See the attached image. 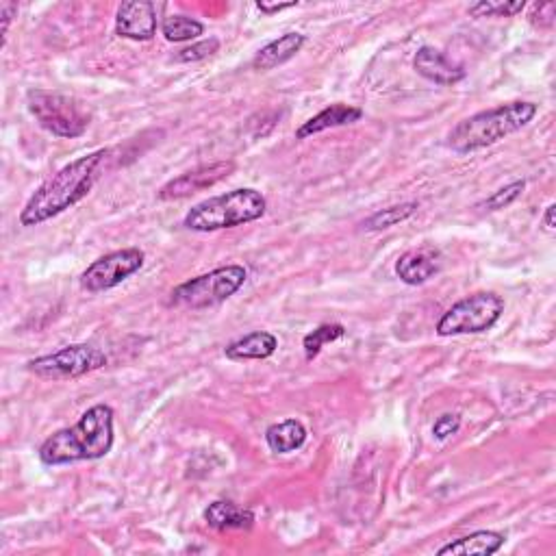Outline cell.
Listing matches in <instances>:
<instances>
[{"instance_id":"cell-19","label":"cell","mask_w":556,"mask_h":556,"mask_svg":"<svg viewBox=\"0 0 556 556\" xmlns=\"http://www.w3.org/2000/svg\"><path fill=\"white\" fill-rule=\"evenodd\" d=\"M307 441V428L300 420H285L272 424L268 431H265V444L276 454H289L296 452Z\"/></svg>"},{"instance_id":"cell-22","label":"cell","mask_w":556,"mask_h":556,"mask_svg":"<svg viewBox=\"0 0 556 556\" xmlns=\"http://www.w3.org/2000/svg\"><path fill=\"white\" fill-rule=\"evenodd\" d=\"M344 335H346V328L341 324H322L318 328H313V331L302 339V348H305L307 361H313L320 355L326 344H333V341L341 339Z\"/></svg>"},{"instance_id":"cell-7","label":"cell","mask_w":556,"mask_h":556,"mask_svg":"<svg viewBox=\"0 0 556 556\" xmlns=\"http://www.w3.org/2000/svg\"><path fill=\"white\" fill-rule=\"evenodd\" d=\"M504 313V300L494 292H476L467 296L441 315L435 331L439 337L478 335L498 324Z\"/></svg>"},{"instance_id":"cell-30","label":"cell","mask_w":556,"mask_h":556,"mask_svg":"<svg viewBox=\"0 0 556 556\" xmlns=\"http://www.w3.org/2000/svg\"><path fill=\"white\" fill-rule=\"evenodd\" d=\"M554 211H556V207L554 205H550L548 209H546V216H543V226H546V231H554Z\"/></svg>"},{"instance_id":"cell-20","label":"cell","mask_w":556,"mask_h":556,"mask_svg":"<svg viewBox=\"0 0 556 556\" xmlns=\"http://www.w3.org/2000/svg\"><path fill=\"white\" fill-rule=\"evenodd\" d=\"M420 209L417 202H402V205H394V207H387L372 213V216L363 222V229L365 231H385L391 229V226H396L404 220H409L411 216H415V211Z\"/></svg>"},{"instance_id":"cell-12","label":"cell","mask_w":556,"mask_h":556,"mask_svg":"<svg viewBox=\"0 0 556 556\" xmlns=\"http://www.w3.org/2000/svg\"><path fill=\"white\" fill-rule=\"evenodd\" d=\"M413 68L420 77L435 85H454L465 79L463 66L450 61L441 50L433 46H422L417 50V55L413 59Z\"/></svg>"},{"instance_id":"cell-5","label":"cell","mask_w":556,"mask_h":556,"mask_svg":"<svg viewBox=\"0 0 556 556\" xmlns=\"http://www.w3.org/2000/svg\"><path fill=\"white\" fill-rule=\"evenodd\" d=\"M248 272L244 265H224L172 289L170 305L187 309H209L235 296L244 287Z\"/></svg>"},{"instance_id":"cell-29","label":"cell","mask_w":556,"mask_h":556,"mask_svg":"<svg viewBox=\"0 0 556 556\" xmlns=\"http://www.w3.org/2000/svg\"><path fill=\"white\" fill-rule=\"evenodd\" d=\"M298 3H278V5H268V3H257V9L261 11V14H278V11H283V9H289V7H296Z\"/></svg>"},{"instance_id":"cell-21","label":"cell","mask_w":556,"mask_h":556,"mask_svg":"<svg viewBox=\"0 0 556 556\" xmlns=\"http://www.w3.org/2000/svg\"><path fill=\"white\" fill-rule=\"evenodd\" d=\"M161 33L168 42H189L205 33V24L187 16H170L163 20Z\"/></svg>"},{"instance_id":"cell-10","label":"cell","mask_w":556,"mask_h":556,"mask_svg":"<svg viewBox=\"0 0 556 556\" xmlns=\"http://www.w3.org/2000/svg\"><path fill=\"white\" fill-rule=\"evenodd\" d=\"M233 172H235L233 161H216L211 163V166H200L192 172L176 176V179L163 185L159 189V200H181L187 196H194L198 192H205V189L222 183L224 179H229Z\"/></svg>"},{"instance_id":"cell-16","label":"cell","mask_w":556,"mask_h":556,"mask_svg":"<svg viewBox=\"0 0 556 556\" xmlns=\"http://www.w3.org/2000/svg\"><path fill=\"white\" fill-rule=\"evenodd\" d=\"M504 537L502 533H496V530H476L472 535H465L461 539H454L450 543H446L444 548H439V556H491L496 554L502 546H504Z\"/></svg>"},{"instance_id":"cell-24","label":"cell","mask_w":556,"mask_h":556,"mask_svg":"<svg viewBox=\"0 0 556 556\" xmlns=\"http://www.w3.org/2000/svg\"><path fill=\"white\" fill-rule=\"evenodd\" d=\"M526 189V181H513L507 187H500L498 192L491 194L487 200L480 202V209L485 211H500V209H507L511 207L513 202L522 196V192Z\"/></svg>"},{"instance_id":"cell-25","label":"cell","mask_w":556,"mask_h":556,"mask_svg":"<svg viewBox=\"0 0 556 556\" xmlns=\"http://www.w3.org/2000/svg\"><path fill=\"white\" fill-rule=\"evenodd\" d=\"M218 50H220V40H216V37H209V40H202L194 46L183 48L176 59L183 63H194V61H202V59L211 57L213 53H218Z\"/></svg>"},{"instance_id":"cell-23","label":"cell","mask_w":556,"mask_h":556,"mask_svg":"<svg viewBox=\"0 0 556 556\" xmlns=\"http://www.w3.org/2000/svg\"><path fill=\"white\" fill-rule=\"evenodd\" d=\"M524 7V0H513V3H509V0H485V3L472 5L467 9V14L472 18H511L524 11Z\"/></svg>"},{"instance_id":"cell-2","label":"cell","mask_w":556,"mask_h":556,"mask_svg":"<svg viewBox=\"0 0 556 556\" xmlns=\"http://www.w3.org/2000/svg\"><path fill=\"white\" fill-rule=\"evenodd\" d=\"M113 448V409L109 404H94L81 420L50 435L40 446L44 465H70L79 461L103 459Z\"/></svg>"},{"instance_id":"cell-17","label":"cell","mask_w":556,"mask_h":556,"mask_svg":"<svg viewBox=\"0 0 556 556\" xmlns=\"http://www.w3.org/2000/svg\"><path fill=\"white\" fill-rule=\"evenodd\" d=\"M363 118V109L359 107H352V105H331L322 109L318 116L309 118L305 124L300 126L296 131V139H307L318 135L322 131L328 129H337V126H346V124H355Z\"/></svg>"},{"instance_id":"cell-1","label":"cell","mask_w":556,"mask_h":556,"mask_svg":"<svg viewBox=\"0 0 556 556\" xmlns=\"http://www.w3.org/2000/svg\"><path fill=\"white\" fill-rule=\"evenodd\" d=\"M109 159L111 150L100 148L90 155L68 163V166H63L29 198V202L20 213V224L40 226L61 216L63 211L72 209L74 205H79V202L92 192L100 176H103Z\"/></svg>"},{"instance_id":"cell-18","label":"cell","mask_w":556,"mask_h":556,"mask_svg":"<svg viewBox=\"0 0 556 556\" xmlns=\"http://www.w3.org/2000/svg\"><path fill=\"white\" fill-rule=\"evenodd\" d=\"M278 348V339L268 331H255L233 341L224 348L226 359L231 361H263L270 359Z\"/></svg>"},{"instance_id":"cell-4","label":"cell","mask_w":556,"mask_h":556,"mask_svg":"<svg viewBox=\"0 0 556 556\" xmlns=\"http://www.w3.org/2000/svg\"><path fill=\"white\" fill-rule=\"evenodd\" d=\"M265 211H268L265 196L252 187H242L198 202L187 211L183 226L194 233L235 229V226L261 220Z\"/></svg>"},{"instance_id":"cell-9","label":"cell","mask_w":556,"mask_h":556,"mask_svg":"<svg viewBox=\"0 0 556 556\" xmlns=\"http://www.w3.org/2000/svg\"><path fill=\"white\" fill-rule=\"evenodd\" d=\"M146 255L139 248H124L109 252V255L96 259L92 265H87V270L81 274V287L85 292L98 294L107 292L122 285L126 278H131L144 268Z\"/></svg>"},{"instance_id":"cell-6","label":"cell","mask_w":556,"mask_h":556,"mask_svg":"<svg viewBox=\"0 0 556 556\" xmlns=\"http://www.w3.org/2000/svg\"><path fill=\"white\" fill-rule=\"evenodd\" d=\"M27 105L31 116L44 131L63 139L81 137L92 120L90 111L83 107V103L61 92L31 90Z\"/></svg>"},{"instance_id":"cell-11","label":"cell","mask_w":556,"mask_h":556,"mask_svg":"<svg viewBox=\"0 0 556 556\" xmlns=\"http://www.w3.org/2000/svg\"><path fill=\"white\" fill-rule=\"evenodd\" d=\"M116 33L124 40L148 42L157 33V7L150 0L122 3L116 18Z\"/></svg>"},{"instance_id":"cell-14","label":"cell","mask_w":556,"mask_h":556,"mask_svg":"<svg viewBox=\"0 0 556 556\" xmlns=\"http://www.w3.org/2000/svg\"><path fill=\"white\" fill-rule=\"evenodd\" d=\"M307 37L302 33H285L278 40L265 44L259 53L252 59V68L259 72H268L278 66H283L289 59H294L302 46H305Z\"/></svg>"},{"instance_id":"cell-3","label":"cell","mask_w":556,"mask_h":556,"mask_svg":"<svg viewBox=\"0 0 556 556\" xmlns=\"http://www.w3.org/2000/svg\"><path fill=\"white\" fill-rule=\"evenodd\" d=\"M537 111L539 107L535 103H526V100H515L509 105L478 111L454 126L448 133V146L459 155H470L476 150L494 146L500 139L522 131L526 124L535 120Z\"/></svg>"},{"instance_id":"cell-13","label":"cell","mask_w":556,"mask_h":556,"mask_svg":"<svg viewBox=\"0 0 556 556\" xmlns=\"http://www.w3.org/2000/svg\"><path fill=\"white\" fill-rule=\"evenodd\" d=\"M439 259H441L439 252L431 246L407 250L396 261V274L404 285H411V287L424 285L439 272V268H441Z\"/></svg>"},{"instance_id":"cell-15","label":"cell","mask_w":556,"mask_h":556,"mask_svg":"<svg viewBox=\"0 0 556 556\" xmlns=\"http://www.w3.org/2000/svg\"><path fill=\"white\" fill-rule=\"evenodd\" d=\"M205 522L209 528L226 533V530H250L255 524V513L239 507L231 500H216L205 509Z\"/></svg>"},{"instance_id":"cell-27","label":"cell","mask_w":556,"mask_h":556,"mask_svg":"<svg viewBox=\"0 0 556 556\" xmlns=\"http://www.w3.org/2000/svg\"><path fill=\"white\" fill-rule=\"evenodd\" d=\"M554 18H556L554 3H539V5H535L533 14H530V20H533V24H537V27H541V29H550L554 24Z\"/></svg>"},{"instance_id":"cell-28","label":"cell","mask_w":556,"mask_h":556,"mask_svg":"<svg viewBox=\"0 0 556 556\" xmlns=\"http://www.w3.org/2000/svg\"><path fill=\"white\" fill-rule=\"evenodd\" d=\"M16 14H18L16 3H7V0H0V46H5L11 20L16 18Z\"/></svg>"},{"instance_id":"cell-26","label":"cell","mask_w":556,"mask_h":556,"mask_svg":"<svg viewBox=\"0 0 556 556\" xmlns=\"http://www.w3.org/2000/svg\"><path fill=\"white\" fill-rule=\"evenodd\" d=\"M459 428H461V417H459L457 413H444V415H441L439 420L433 424V435H435V439L444 441V439H448L450 435L459 433Z\"/></svg>"},{"instance_id":"cell-8","label":"cell","mask_w":556,"mask_h":556,"mask_svg":"<svg viewBox=\"0 0 556 556\" xmlns=\"http://www.w3.org/2000/svg\"><path fill=\"white\" fill-rule=\"evenodd\" d=\"M107 365V355L90 344H72L61 348L53 355L31 359L27 370L46 381H72Z\"/></svg>"}]
</instances>
